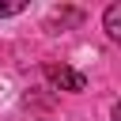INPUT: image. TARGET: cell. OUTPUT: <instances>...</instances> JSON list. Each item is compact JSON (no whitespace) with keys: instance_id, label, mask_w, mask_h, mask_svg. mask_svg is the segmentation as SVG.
I'll return each mask as SVG.
<instances>
[{"instance_id":"1","label":"cell","mask_w":121,"mask_h":121,"mask_svg":"<svg viewBox=\"0 0 121 121\" xmlns=\"http://www.w3.org/2000/svg\"><path fill=\"white\" fill-rule=\"evenodd\" d=\"M45 76L60 91H87V76L76 72V68H68V64H45Z\"/></svg>"},{"instance_id":"2","label":"cell","mask_w":121,"mask_h":121,"mask_svg":"<svg viewBox=\"0 0 121 121\" xmlns=\"http://www.w3.org/2000/svg\"><path fill=\"white\" fill-rule=\"evenodd\" d=\"M102 26H106V34L117 42L121 38V4H110L106 8V15H102Z\"/></svg>"},{"instance_id":"3","label":"cell","mask_w":121,"mask_h":121,"mask_svg":"<svg viewBox=\"0 0 121 121\" xmlns=\"http://www.w3.org/2000/svg\"><path fill=\"white\" fill-rule=\"evenodd\" d=\"M19 11H26V4H23V0H15V4H0V19H8V15H19Z\"/></svg>"},{"instance_id":"4","label":"cell","mask_w":121,"mask_h":121,"mask_svg":"<svg viewBox=\"0 0 121 121\" xmlns=\"http://www.w3.org/2000/svg\"><path fill=\"white\" fill-rule=\"evenodd\" d=\"M4 95H8V83H4V79H0V98H4Z\"/></svg>"}]
</instances>
